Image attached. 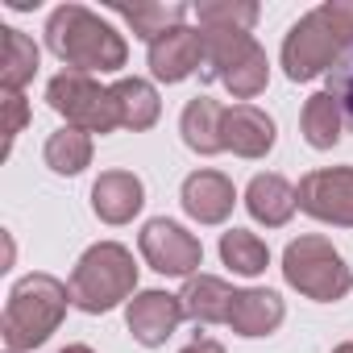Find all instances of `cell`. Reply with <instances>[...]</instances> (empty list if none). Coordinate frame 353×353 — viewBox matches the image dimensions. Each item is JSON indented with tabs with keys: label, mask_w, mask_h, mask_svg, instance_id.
I'll use <instances>...</instances> for the list:
<instances>
[{
	"label": "cell",
	"mask_w": 353,
	"mask_h": 353,
	"mask_svg": "<svg viewBox=\"0 0 353 353\" xmlns=\"http://www.w3.org/2000/svg\"><path fill=\"white\" fill-rule=\"evenodd\" d=\"M353 50V0H328L299 17L283 42V71L287 79L303 83L328 75Z\"/></svg>",
	"instance_id": "1"
},
{
	"label": "cell",
	"mask_w": 353,
	"mask_h": 353,
	"mask_svg": "<svg viewBox=\"0 0 353 353\" xmlns=\"http://www.w3.org/2000/svg\"><path fill=\"white\" fill-rule=\"evenodd\" d=\"M46 46L67 67H75L79 75H88V71H121L125 54H129L125 38L108 21H100L92 9H83V5H63V9L50 13Z\"/></svg>",
	"instance_id": "2"
},
{
	"label": "cell",
	"mask_w": 353,
	"mask_h": 353,
	"mask_svg": "<svg viewBox=\"0 0 353 353\" xmlns=\"http://www.w3.org/2000/svg\"><path fill=\"white\" fill-rule=\"evenodd\" d=\"M67 299H71V287H63L54 274H26L9 291L5 320H0V336H5L9 353H26L50 341V332L67 316Z\"/></svg>",
	"instance_id": "3"
},
{
	"label": "cell",
	"mask_w": 353,
	"mask_h": 353,
	"mask_svg": "<svg viewBox=\"0 0 353 353\" xmlns=\"http://www.w3.org/2000/svg\"><path fill=\"white\" fill-rule=\"evenodd\" d=\"M67 287H71V303L79 312H92V316L112 312L137 287L133 254L125 245H117V241H100V245H92L79 258V266L71 270V283Z\"/></svg>",
	"instance_id": "4"
},
{
	"label": "cell",
	"mask_w": 353,
	"mask_h": 353,
	"mask_svg": "<svg viewBox=\"0 0 353 353\" xmlns=\"http://www.w3.org/2000/svg\"><path fill=\"white\" fill-rule=\"evenodd\" d=\"M200 75L225 83L237 100H254L270 79V63H266V50L250 34L204 30V67H200Z\"/></svg>",
	"instance_id": "5"
},
{
	"label": "cell",
	"mask_w": 353,
	"mask_h": 353,
	"mask_svg": "<svg viewBox=\"0 0 353 353\" xmlns=\"http://www.w3.org/2000/svg\"><path fill=\"white\" fill-rule=\"evenodd\" d=\"M283 274L287 283L307 295V299H320V303H332V299H345L349 287H353V274L345 266V258L332 250L328 237H299L287 245L283 254Z\"/></svg>",
	"instance_id": "6"
},
{
	"label": "cell",
	"mask_w": 353,
	"mask_h": 353,
	"mask_svg": "<svg viewBox=\"0 0 353 353\" xmlns=\"http://www.w3.org/2000/svg\"><path fill=\"white\" fill-rule=\"evenodd\" d=\"M46 100H50V108L59 117H67L83 133H112V129H121V112H117L112 88H100L92 75H79V71L54 75L46 83Z\"/></svg>",
	"instance_id": "7"
},
{
	"label": "cell",
	"mask_w": 353,
	"mask_h": 353,
	"mask_svg": "<svg viewBox=\"0 0 353 353\" xmlns=\"http://www.w3.org/2000/svg\"><path fill=\"white\" fill-rule=\"evenodd\" d=\"M295 192H299V212H307L324 225L353 229V166L312 170L299 179Z\"/></svg>",
	"instance_id": "8"
},
{
	"label": "cell",
	"mask_w": 353,
	"mask_h": 353,
	"mask_svg": "<svg viewBox=\"0 0 353 353\" xmlns=\"http://www.w3.org/2000/svg\"><path fill=\"white\" fill-rule=\"evenodd\" d=\"M141 258L158 270V274H183V279H192V270L204 262V245H200V237H192L183 225H174V221H166V216H158V221H150L145 229H141Z\"/></svg>",
	"instance_id": "9"
},
{
	"label": "cell",
	"mask_w": 353,
	"mask_h": 353,
	"mask_svg": "<svg viewBox=\"0 0 353 353\" xmlns=\"http://www.w3.org/2000/svg\"><path fill=\"white\" fill-rule=\"evenodd\" d=\"M183 320V303L179 295H166V291H141L129 299L125 307V324L133 332V341H141L145 349H158Z\"/></svg>",
	"instance_id": "10"
},
{
	"label": "cell",
	"mask_w": 353,
	"mask_h": 353,
	"mask_svg": "<svg viewBox=\"0 0 353 353\" xmlns=\"http://www.w3.org/2000/svg\"><path fill=\"white\" fill-rule=\"evenodd\" d=\"M204 67V30H166L158 42H150V71L162 83H183Z\"/></svg>",
	"instance_id": "11"
},
{
	"label": "cell",
	"mask_w": 353,
	"mask_h": 353,
	"mask_svg": "<svg viewBox=\"0 0 353 353\" xmlns=\"http://www.w3.org/2000/svg\"><path fill=\"white\" fill-rule=\"evenodd\" d=\"M233 200H237V192H233V183L225 179L221 170H196V174H188V179H183V208L200 225L229 221Z\"/></svg>",
	"instance_id": "12"
},
{
	"label": "cell",
	"mask_w": 353,
	"mask_h": 353,
	"mask_svg": "<svg viewBox=\"0 0 353 353\" xmlns=\"http://www.w3.org/2000/svg\"><path fill=\"white\" fill-rule=\"evenodd\" d=\"M141 204H145V188H141L137 174H129V170H104L96 179V188H92V208L108 225L133 221L141 212Z\"/></svg>",
	"instance_id": "13"
},
{
	"label": "cell",
	"mask_w": 353,
	"mask_h": 353,
	"mask_svg": "<svg viewBox=\"0 0 353 353\" xmlns=\"http://www.w3.org/2000/svg\"><path fill=\"white\" fill-rule=\"evenodd\" d=\"M221 137H225V150H233L241 158H266L274 145V121L254 104H233V108H225Z\"/></svg>",
	"instance_id": "14"
},
{
	"label": "cell",
	"mask_w": 353,
	"mask_h": 353,
	"mask_svg": "<svg viewBox=\"0 0 353 353\" xmlns=\"http://www.w3.org/2000/svg\"><path fill=\"white\" fill-rule=\"evenodd\" d=\"M245 208L254 221H262L266 229H279L295 216L299 208V192L283 179V174H254L245 188Z\"/></svg>",
	"instance_id": "15"
},
{
	"label": "cell",
	"mask_w": 353,
	"mask_h": 353,
	"mask_svg": "<svg viewBox=\"0 0 353 353\" xmlns=\"http://www.w3.org/2000/svg\"><path fill=\"white\" fill-rule=\"evenodd\" d=\"M233 299H237V291L216 274H192L179 291L183 316H192L196 324H229Z\"/></svg>",
	"instance_id": "16"
},
{
	"label": "cell",
	"mask_w": 353,
	"mask_h": 353,
	"mask_svg": "<svg viewBox=\"0 0 353 353\" xmlns=\"http://www.w3.org/2000/svg\"><path fill=\"white\" fill-rule=\"evenodd\" d=\"M283 316H287V307H283L279 291L254 287V291H237L233 312H229V328L241 336H266L283 324Z\"/></svg>",
	"instance_id": "17"
},
{
	"label": "cell",
	"mask_w": 353,
	"mask_h": 353,
	"mask_svg": "<svg viewBox=\"0 0 353 353\" xmlns=\"http://www.w3.org/2000/svg\"><path fill=\"white\" fill-rule=\"evenodd\" d=\"M221 129H225V108H221L216 100H208V96L188 100V108H183V117H179V133H183V141H188L196 154H221V150H225Z\"/></svg>",
	"instance_id": "18"
},
{
	"label": "cell",
	"mask_w": 353,
	"mask_h": 353,
	"mask_svg": "<svg viewBox=\"0 0 353 353\" xmlns=\"http://www.w3.org/2000/svg\"><path fill=\"white\" fill-rule=\"evenodd\" d=\"M112 13L125 17L137 38L158 42L166 30H179V21L188 17V5H179V0H137V5H112Z\"/></svg>",
	"instance_id": "19"
},
{
	"label": "cell",
	"mask_w": 353,
	"mask_h": 353,
	"mask_svg": "<svg viewBox=\"0 0 353 353\" xmlns=\"http://www.w3.org/2000/svg\"><path fill=\"white\" fill-rule=\"evenodd\" d=\"M112 96H117L121 129H133V133H141V129H150V125L158 121V112H162V104H158V92H154L145 79H121V83H112Z\"/></svg>",
	"instance_id": "20"
},
{
	"label": "cell",
	"mask_w": 353,
	"mask_h": 353,
	"mask_svg": "<svg viewBox=\"0 0 353 353\" xmlns=\"http://www.w3.org/2000/svg\"><path fill=\"white\" fill-rule=\"evenodd\" d=\"M341 104L328 96V92H316V96H307V104H303V117H299V129H303V137H307V145H316V150H332L336 141H341Z\"/></svg>",
	"instance_id": "21"
},
{
	"label": "cell",
	"mask_w": 353,
	"mask_h": 353,
	"mask_svg": "<svg viewBox=\"0 0 353 353\" xmlns=\"http://www.w3.org/2000/svg\"><path fill=\"white\" fill-rule=\"evenodd\" d=\"M5 34V54H0V83L5 92H21L34 71H38V46L21 34V30H0Z\"/></svg>",
	"instance_id": "22"
},
{
	"label": "cell",
	"mask_w": 353,
	"mask_h": 353,
	"mask_svg": "<svg viewBox=\"0 0 353 353\" xmlns=\"http://www.w3.org/2000/svg\"><path fill=\"white\" fill-rule=\"evenodd\" d=\"M88 162H92V137L83 129L67 125V129L46 137V166L54 174H79Z\"/></svg>",
	"instance_id": "23"
},
{
	"label": "cell",
	"mask_w": 353,
	"mask_h": 353,
	"mask_svg": "<svg viewBox=\"0 0 353 353\" xmlns=\"http://www.w3.org/2000/svg\"><path fill=\"white\" fill-rule=\"evenodd\" d=\"M221 258H225V266H233L237 274H262L266 262H270V250H266L262 237H254V233H245V229H229V233L221 237Z\"/></svg>",
	"instance_id": "24"
},
{
	"label": "cell",
	"mask_w": 353,
	"mask_h": 353,
	"mask_svg": "<svg viewBox=\"0 0 353 353\" xmlns=\"http://www.w3.org/2000/svg\"><path fill=\"white\" fill-rule=\"evenodd\" d=\"M196 17L204 30H233V34H250L258 21V5L250 0H204L196 5Z\"/></svg>",
	"instance_id": "25"
},
{
	"label": "cell",
	"mask_w": 353,
	"mask_h": 353,
	"mask_svg": "<svg viewBox=\"0 0 353 353\" xmlns=\"http://www.w3.org/2000/svg\"><path fill=\"white\" fill-rule=\"evenodd\" d=\"M26 121H30V104H26L21 92H5V96H0V133H5V154L13 150V137L26 129Z\"/></svg>",
	"instance_id": "26"
},
{
	"label": "cell",
	"mask_w": 353,
	"mask_h": 353,
	"mask_svg": "<svg viewBox=\"0 0 353 353\" xmlns=\"http://www.w3.org/2000/svg\"><path fill=\"white\" fill-rule=\"evenodd\" d=\"M328 96L341 104V117L353 125V50L328 71Z\"/></svg>",
	"instance_id": "27"
},
{
	"label": "cell",
	"mask_w": 353,
	"mask_h": 353,
	"mask_svg": "<svg viewBox=\"0 0 353 353\" xmlns=\"http://www.w3.org/2000/svg\"><path fill=\"white\" fill-rule=\"evenodd\" d=\"M183 353H225V349H221L216 341H208V336H200V341H192V345H188Z\"/></svg>",
	"instance_id": "28"
},
{
	"label": "cell",
	"mask_w": 353,
	"mask_h": 353,
	"mask_svg": "<svg viewBox=\"0 0 353 353\" xmlns=\"http://www.w3.org/2000/svg\"><path fill=\"white\" fill-rule=\"evenodd\" d=\"M59 353H92L88 345H67V349H59Z\"/></svg>",
	"instance_id": "29"
},
{
	"label": "cell",
	"mask_w": 353,
	"mask_h": 353,
	"mask_svg": "<svg viewBox=\"0 0 353 353\" xmlns=\"http://www.w3.org/2000/svg\"><path fill=\"white\" fill-rule=\"evenodd\" d=\"M332 353H353V341H349V345H336Z\"/></svg>",
	"instance_id": "30"
}]
</instances>
